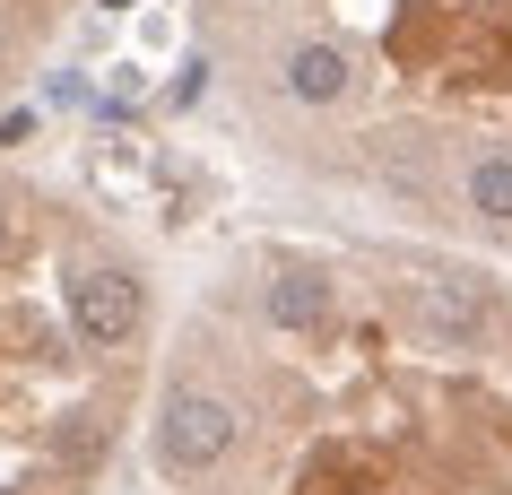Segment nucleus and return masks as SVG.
I'll return each instance as SVG.
<instances>
[{
    "mask_svg": "<svg viewBox=\"0 0 512 495\" xmlns=\"http://www.w3.org/2000/svg\"><path fill=\"white\" fill-rule=\"evenodd\" d=\"M9 252H18V235H9V209H0V261H9Z\"/></svg>",
    "mask_w": 512,
    "mask_h": 495,
    "instance_id": "423d86ee",
    "label": "nucleus"
},
{
    "mask_svg": "<svg viewBox=\"0 0 512 495\" xmlns=\"http://www.w3.org/2000/svg\"><path fill=\"white\" fill-rule=\"evenodd\" d=\"M235 452V400L209 383H174L157 409V469L165 478H209Z\"/></svg>",
    "mask_w": 512,
    "mask_h": 495,
    "instance_id": "f257e3e1",
    "label": "nucleus"
},
{
    "mask_svg": "<svg viewBox=\"0 0 512 495\" xmlns=\"http://www.w3.org/2000/svg\"><path fill=\"white\" fill-rule=\"evenodd\" d=\"M348 87H356L348 44H296V53H287V96H296V105H339Z\"/></svg>",
    "mask_w": 512,
    "mask_h": 495,
    "instance_id": "20e7f679",
    "label": "nucleus"
},
{
    "mask_svg": "<svg viewBox=\"0 0 512 495\" xmlns=\"http://www.w3.org/2000/svg\"><path fill=\"white\" fill-rule=\"evenodd\" d=\"M61 313L79 330L87 348H131L139 322H148V296H139L131 270H113V261H79V270L61 278Z\"/></svg>",
    "mask_w": 512,
    "mask_h": 495,
    "instance_id": "f03ea898",
    "label": "nucleus"
},
{
    "mask_svg": "<svg viewBox=\"0 0 512 495\" xmlns=\"http://www.w3.org/2000/svg\"><path fill=\"white\" fill-rule=\"evenodd\" d=\"M330 313H339V287H330L322 270H278L270 287H261V322H270V330H287V339L322 330Z\"/></svg>",
    "mask_w": 512,
    "mask_h": 495,
    "instance_id": "7ed1b4c3",
    "label": "nucleus"
},
{
    "mask_svg": "<svg viewBox=\"0 0 512 495\" xmlns=\"http://www.w3.org/2000/svg\"><path fill=\"white\" fill-rule=\"evenodd\" d=\"M469 209L486 226H512V157H469Z\"/></svg>",
    "mask_w": 512,
    "mask_h": 495,
    "instance_id": "39448f33",
    "label": "nucleus"
}]
</instances>
